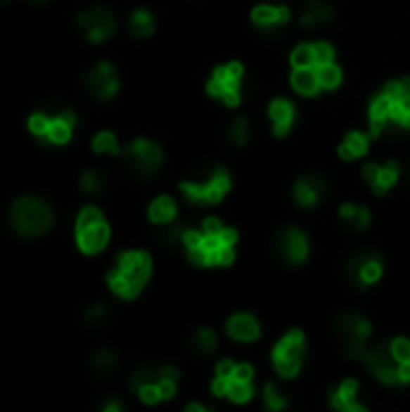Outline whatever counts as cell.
Returning <instances> with one entry per match:
<instances>
[{
	"label": "cell",
	"mask_w": 410,
	"mask_h": 412,
	"mask_svg": "<svg viewBox=\"0 0 410 412\" xmlns=\"http://www.w3.org/2000/svg\"><path fill=\"white\" fill-rule=\"evenodd\" d=\"M150 263L148 253L143 251H128L119 258V268L109 273V287L114 295H119L123 299H133L140 295L143 285L150 278Z\"/></svg>",
	"instance_id": "cell-1"
},
{
	"label": "cell",
	"mask_w": 410,
	"mask_h": 412,
	"mask_svg": "<svg viewBox=\"0 0 410 412\" xmlns=\"http://www.w3.org/2000/svg\"><path fill=\"white\" fill-rule=\"evenodd\" d=\"M10 222L22 236H41L51 229L53 212L51 207L39 198H20L10 210Z\"/></svg>",
	"instance_id": "cell-2"
},
{
	"label": "cell",
	"mask_w": 410,
	"mask_h": 412,
	"mask_svg": "<svg viewBox=\"0 0 410 412\" xmlns=\"http://www.w3.org/2000/svg\"><path fill=\"white\" fill-rule=\"evenodd\" d=\"M77 246L82 253H99L109 244V227L97 207H85L77 217Z\"/></svg>",
	"instance_id": "cell-3"
},
{
	"label": "cell",
	"mask_w": 410,
	"mask_h": 412,
	"mask_svg": "<svg viewBox=\"0 0 410 412\" xmlns=\"http://www.w3.org/2000/svg\"><path fill=\"white\" fill-rule=\"evenodd\" d=\"M338 328V335L342 340V347H345L347 357L362 359L364 352H367V340L369 333H372V326H369L367 318H362L359 314H342L335 323Z\"/></svg>",
	"instance_id": "cell-4"
},
{
	"label": "cell",
	"mask_w": 410,
	"mask_h": 412,
	"mask_svg": "<svg viewBox=\"0 0 410 412\" xmlns=\"http://www.w3.org/2000/svg\"><path fill=\"white\" fill-rule=\"evenodd\" d=\"M181 191L191 202H200V205L220 202L229 191V174L224 169H215L207 176V181H186L181 184Z\"/></svg>",
	"instance_id": "cell-5"
},
{
	"label": "cell",
	"mask_w": 410,
	"mask_h": 412,
	"mask_svg": "<svg viewBox=\"0 0 410 412\" xmlns=\"http://www.w3.org/2000/svg\"><path fill=\"white\" fill-rule=\"evenodd\" d=\"M302 354H305V335L300 330H290L283 340L278 342L273 352V362L278 374L283 376H295L300 371Z\"/></svg>",
	"instance_id": "cell-6"
},
{
	"label": "cell",
	"mask_w": 410,
	"mask_h": 412,
	"mask_svg": "<svg viewBox=\"0 0 410 412\" xmlns=\"http://www.w3.org/2000/svg\"><path fill=\"white\" fill-rule=\"evenodd\" d=\"M126 165L136 176L145 179L162 165V150L157 148L153 140H136L126 150Z\"/></svg>",
	"instance_id": "cell-7"
},
{
	"label": "cell",
	"mask_w": 410,
	"mask_h": 412,
	"mask_svg": "<svg viewBox=\"0 0 410 412\" xmlns=\"http://www.w3.org/2000/svg\"><path fill=\"white\" fill-rule=\"evenodd\" d=\"M77 27L85 32V37L92 44H102L116 30V17L106 8H92L87 13L77 15Z\"/></svg>",
	"instance_id": "cell-8"
},
{
	"label": "cell",
	"mask_w": 410,
	"mask_h": 412,
	"mask_svg": "<svg viewBox=\"0 0 410 412\" xmlns=\"http://www.w3.org/2000/svg\"><path fill=\"white\" fill-rule=\"evenodd\" d=\"M364 364L376 374V379L384 383H401L398 381V362L393 357V352H389L386 345H376L372 349L364 352Z\"/></svg>",
	"instance_id": "cell-9"
},
{
	"label": "cell",
	"mask_w": 410,
	"mask_h": 412,
	"mask_svg": "<svg viewBox=\"0 0 410 412\" xmlns=\"http://www.w3.org/2000/svg\"><path fill=\"white\" fill-rule=\"evenodd\" d=\"M85 84L94 97L104 99V101L114 97L116 89H119V80H116V72H114V67H111V63L94 65L85 75Z\"/></svg>",
	"instance_id": "cell-10"
},
{
	"label": "cell",
	"mask_w": 410,
	"mask_h": 412,
	"mask_svg": "<svg viewBox=\"0 0 410 412\" xmlns=\"http://www.w3.org/2000/svg\"><path fill=\"white\" fill-rule=\"evenodd\" d=\"M275 246H278V253L288 263H302L307 258V253H309L307 236L302 234L300 229H285L283 234L278 236Z\"/></svg>",
	"instance_id": "cell-11"
},
{
	"label": "cell",
	"mask_w": 410,
	"mask_h": 412,
	"mask_svg": "<svg viewBox=\"0 0 410 412\" xmlns=\"http://www.w3.org/2000/svg\"><path fill=\"white\" fill-rule=\"evenodd\" d=\"M347 270H350L352 280L357 282V287H367V285H374L381 278V261L379 256H369V253L352 256Z\"/></svg>",
	"instance_id": "cell-12"
},
{
	"label": "cell",
	"mask_w": 410,
	"mask_h": 412,
	"mask_svg": "<svg viewBox=\"0 0 410 412\" xmlns=\"http://www.w3.org/2000/svg\"><path fill=\"white\" fill-rule=\"evenodd\" d=\"M326 191H328V186H326V181L321 176H307V179H300V181H297L295 198H297L300 205L312 207L323 198Z\"/></svg>",
	"instance_id": "cell-13"
},
{
	"label": "cell",
	"mask_w": 410,
	"mask_h": 412,
	"mask_svg": "<svg viewBox=\"0 0 410 412\" xmlns=\"http://www.w3.org/2000/svg\"><path fill=\"white\" fill-rule=\"evenodd\" d=\"M72 126H75V114L72 111H58L56 116H51L49 121V131H46V143H56L63 145L70 140L72 135Z\"/></svg>",
	"instance_id": "cell-14"
},
{
	"label": "cell",
	"mask_w": 410,
	"mask_h": 412,
	"mask_svg": "<svg viewBox=\"0 0 410 412\" xmlns=\"http://www.w3.org/2000/svg\"><path fill=\"white\" fill-rule=\"evenodd\" d=\"M268 114H271V121H273V133L278 138L290 133L292 121H295V106L288 99H275L271 109H268Z\"/></svg>",
	"instance_id": "cell-15"
},
{
	"label": "cell",
	"mask_w": 410,
	"mask_h": 412,
	"mask_svg": "<svg viewBox=\"0 0 410 412\" xmlns=\"http://www.w3.org/2000/svg\"><path fill=\"white\" fill-rule=\"evenodd\" d=\"M227 333L234 337V340L251 342V340H256L258 337L261 328H258V321L254 318V316L237 314V316H232V318L227 321Z\"/></svg>",
	"instance_id": "cell-16"
},
{
	"label": "cell",
	"mask_w": 410,
	"mask_h": 412,
	"mask_svg": "<svg viewBox=\"0 0 410 412\" xmlns=\"http://www.w3.org/2000/svg\"><path fill=\"white\" fill-rule=\"evenodd\" d=\"M251 17H254V22L261 30H271V27H280L290 20V10L283 8V5H278V8H273V5H258Z\"/></svg>",
	"instance_id": "cell-17"
},
{
	"label": "cell",
	"mask_w": 410,
	"mask_h": 412,
	"mask_svg": "<svg viewBox=\"0 0 410 412\" xmlns=\"http://www.w3.org/2000/svg\"><path fill=\"white\" fill-rule=\"evenodd\" d=\"M333 17V8L326 0H307L305 10H302V25L314 27V25H326Z\"/></svg>",
	"instance_id": "cell-18"
},
{
	"label": "cell",
	"mask_w": 410,
	"mask_h": 412,
	"mask_svg": "<svg viewBox=\"0 0 410 412\" xmlns=\"http://www.w3.org/2000/svg\"><path fill=\"white\" fill-rule=\"evenodd\" d=\"M292 87L300 94H305V97L316 94L321 89L316 67H295V72H292Z\"/></svg>",
	"instance_id": "cell-19"
},
{
	"label": "cell",
	"mask_w": 410,
	"mask_h": 412,
	"mask_svg": "<svg viewBox=\"0 0 410 412\" xmlns=\"http://www.w3.org/2000/svg\"><path fill=\"white\" fill-rule=\"evenodd\" d=\"M355 396H357V381L347 379L340 383V388L335 391V396L331 398V405H333L335 410H350V412H364L362 405L355 403Z\"/></svg>",
	"instance_id": "cell-20"
},
{
	"label": "cell",
	"mask_w": 410,
	"mask_h": 412,
	"mask_svg": "<svg viewBox=\"0 0 410 412\" xmlns=\"http://www.w3.org/2000/svg\"><path fill=\"white\" fill-rule=\"evenodd\" d=\"M119 366V357H116L114 349H97V352L89 357V369L97 376H109Z\"/></svg>",
	"instance_id": "cell-21"
},
{
	"label": "cell",
	"mask_w": 410,
	"mask_h": 412,
	"mask_svg": "<svg viewBox=\"0 0 410 412\" xmlns=\"http://www.w3.org/2000/svg\"><path fill=\"white\" fill-rule=\"evenodd\" d=\"M398 174H401V169H398L396 162H389L386 167H379V172H376V179L372 181L374 193L376 195H384L386 191H389L391 186L398 181Z\"/></svg>",
	"instance_id": "cell-22"
},
{
	"label": "cell",
	"mask_w": 410,
	"mask_h": 412,
	"mask_svg": "<svg viewBox=\"0 0 410 412\" xmlns=\"http://www.w3.org/2000/svg\"><path fill=\"white\" fill-rule=\"evenodd\" d=\"M174 217H177V205H174V200L169 195H162V198H157L153 205H150V219H153V222L169 224Z\"/></svg>",
	"instance_id": "cell-23"
},
{
	"label": "cell",
	"mask_w": 410,
	"mask_h": 412,
	"mask_svg": "<svg viewBox=\"0 0 410 412\" xmlns=\"http://www.w3.org/2000/svg\"><path fill=\"white\" fill-rule=\"evenodd\" d=\"M131 32L136 34V37H150V34L155 32L153 15H150L148 10H136V13L131 15Z\"/></svg>",
	"instance_id": "cell-24"
},
{
	"label": "cell",
	"mask_w": 410,
	"mask_h": 412,
	"mask_svg": "<svg viewBox=\"0 0 410 412\" xmlns=\"http://www.w3.org/2000/svg\"><path fill=\"white\" fill-rule=\"evenodd\" d=\"M389 121H393L396 126H401V128H410V97L393 101Z\"/></svg>",
	"instance_id": "cell-25"
},
{
	"label": "cell",
	"mask_w": 410,
	"mask_h": 412,
	"mask_svg": "<svg viewBox=\"0 0 410 412\" xmlns=\"http://www.w3.org/2000/svg\"><path fill=\"white\" fill-rule=\"evenodd\" d=\"M82 191L89 195H99L106 191V176L102 172H97V169H92V172H87L85 176H82Z\"/></svg>",
	"instance_id": "cell-26"
},
{
	"label": "cell",
	"mask_w": 410,
	"mask_h": 412,
	"mask_svg": "<svg viewBox=\"0 0 410 412\" xmlns=\"http://www.w3.org/2000/svg\"><path fill=\"white\" fill-rule=\"evenodd\" d=\"M92 148H94V152H99V155H119V143H116V135L109 133V131L99 133L97 138H94Z\"/></svg>",
	"instance_id": "cell-27"
},
{
	"label": "cell",
	"mask_w": 410,
	"mask_h": 412,
	"mask_svg": "<svg viewBox=\"0 0 410 412\" xmlns=\"http://www.w3.org/2000/svg\"><path fill=\"white\" fill-rule=\"evenodd\" d=\"M316 72H319V82H321V87L333 89V87H338V84H340V70H338V65H333V63L319 65Z\"/></svg>",
	"instance_id": "cell-28"
},
{
	"label": "cell",
	"mask_w": 410,
	"mask_h": 412,
	"mask_svg": "<svg viewBox=\"0 0 410 412\" xmlns=\"http://www.w3.org/2000/svg\"><path fill=\"white\" fill-rule=\"evenodd\" d=\"M251 383L249 381H237V379H232L229 381V391H227V396L234 400V403H246V400L251 398Z\"/></svg>",
	"instance_id": "cell-29"
},
{
	"label": "cell",
	"mask_w": 410,
	"mask_h": 412,
	"mask_svg": "<svg viewBox=\"0 0 410 412\" xmlns=\"http://www.w3.org/2000/svg\"><path fill=\"white\" fill-rule=\"evenodd\" d=\"M292 65L295 67H314L316 65V58H314V46H297L295 53H292Z\"/></svg>",
	"instance_id": "cell-30"
},
{
	"label": "cell",
	"mask_w": 410,
	"mask_h": 412,
	"mask_svg": "<svg viewBox=\"0 0 410 412\" xmlns=\"http://www.w3.org/2000/svg\"><path fill=\"white\" fill-rule=\"evenodd\" d=\"M49 121H51V116L44 114V111H37V114H32V116H30V131H32V135H37L39 140L46 138Z\"/></svg>",
	"instance_id": "cell-31"
},
{
	"label": "cell",
	"mask_w": 410,
	"mask_h": 412,
	"mask_svg": "<svg viewBox=\"0 0 410 412\" xmlns=\"http://www.w3.org/2000/svg\"><path fill=\"white\" fill-rule=\"evenodd\" d=\"M227 135L234 145H244L246 138H249V123H246V118H237V121L229 126Z\"/></svg>",
	"instance_id": "cell-32"
},
{
	"label": "cell",
	"mask_w": 410,
	"mask_h": 412,
	"mask_svg": "<svg viewBox=\"0 0 410 412\" xmlns=\"http://www.w3.org/2000/svg\"><path fill=\"white\" fill-rule=\"evenodd\" d=\"M345 145L352 150V155L355 157H362L364 152L369 150V140H367V135H362V133H347Z\"/></svg>",
	"instance_id": "cell-33"
},
{
	"label": "cell",
	"mask_w": 410,
	"mask_h": 412,
	"mask_svg": "<svg viewBox=\"0 0 410 412\" xmlns=\"http://www.w3.org/2000/svg\"><path fill=\"white\" fill-rule=\"evenodd\" d=\"M193 345H196V349H200V352H212L215 345H217L215 333L207 330V328L198 330V333H196V337H193Z\"/></svg>",
	"instance_id": "cell-34"
},
{
	"label": "cell",
	"mask_w": 410,
	"mask_h": 412,
	"mask_svg": "<svg viewBox=\"0 0 410 412\" xmlns=\"http://www.w3.org/2000/svg\"><path fill=\"white\" fill-rule=\"evenodd\" d=\"M384 92L389 94L393 101H398V99H403V97H410V77H403V80L389 82V84H386Z\"/></svg>",
	"instance_id": "cell-35"
},
{
	"label": "cell",
	"mask_w": 410,
	"mask_h": 412,
	"mask_svg": "<svg viewBox=\"0 0 410 412\" xmlns=\"http://www.w3.org/2000/svg\"><path fill=\"white\" fill-rule=\"evenodd\" d=\"M234 263V246L220 244L215 251H210V265H229Z\"/></svg>",
	"instance_id": "cell-36"
},
{
	"label": "cell",
	"mask_w": 410,
	"mask_h": 412,
	"mask_svg": "<svg viewBox=\"0 0 410 412\" xmlns=\"http://www.w3.org/2000/svg\"><path fill=\"white\" fill-rule=\"evenodd\" d=\"M333 46L331 44H323V41H319V44H314V58H316V65H328V63H333Z\"/></svg>",
	"instance_id": "cell-37"
},
{
	"label": "cell",
	"mask_w": 410,
	"mask_h": 412,
	"mask_svg": "<svg viewBox=\"0 0 410 412\" xmlns=\"http://www.w3.org/2000/svg\"><path fill=\"white\" fill-rule=\"evenodd\" d=\"M285 405H288V400L280 396L278 388L268 383V386H266V408H268V410H273V412H278V410H283Z\"/></svg>",
	"instance_id": "cell-38"
},
{
	"label": "cell",
	"mask_w": 410,
	"mask_h": 412,
	"mask_svg": "<svg viewBox=\"0 0 410 412\" xmlns=\"http://www.w3.org/2000/svg\"><path fill=\"white\" fill-rule=\"evenodd\" d=\"M391 352L396 362H410V340L408 337H396L391 345Z\"/></svg>",
	"instance_id": "cell-39"
},
{
	"label": "cell",
	"mask_w": 410,
	"mask_h": 412,
	"mask_svg": "<svg viewBox=\"0 0 410 412\" xmlns=\"http://www.w3.org/2000/svg\"><path fill=\"white\" fill-rule=\"evenodd\" d=\"M106 316H109V311H106L104 304H92V307L85 311V321L89 326H99V323H104L106 321Z\"/></svg>",
	"instance_id": "cell-40"
},
{
	"label": "cell",
	"mask_w": 410,
	"mask_h": 412,
	"mask_svg": "<svg viewBox=\"0 0 410 412\" xmlns=\"http://www.w3.org/2000/svg\"><path fill=\"white\" fill-rule=\"evenodd\" d=\"M188 258H191V263H196V265H210V251H207L203 244L188 248Z\"/></svg>",
	"instance_id": "cell-41"
},
{
	"label": "cell",
	"mask_w": 410,
	"mask_h": 412,
	"mask_svg": "<svg viewBox=\"0 0 410 412\" xmlns=\"http://www.w3.org/2000/svg\"><path fill=\"white\" fill-rule=\"evenodd\" d=\"M203 236H205V234H200V231L184 229L181 241H184V244H186V248H193V246H200V244H203Z\"/></svg>",
	"instance_id": "cell-42"
},
{
	"label": "cell",
	"mask_w": 410,
	"mask_h": 412,
	"mask_svg": "<svg viewBox=\"0 0 410 412\" xmlns=\"http://www.w3.org/2000/svg\"><path fill=\"white\" fill-rule=\"evenodd\" d=\"M229 381H232V379H224V376H217V379L212 381V393H215V396H227Z\"/></svg>",
	"instance_id": "cell-43"
},
{
	"label": "cell",
	"mask_w": 410,
	"mask_h": 412,
	"mask_svg": "<svg viewBox=\"0 0 410 412\" xmlns=\"http://www.w3.org/2000/svg\"><path fill=\"white\" fill-rule=\"evenodd\" d=\"M251 376H254V369H251L249 364H237V369H234V379L237 381H251Z\"/></svg>",
	"instance_id": "cell-44"
},
{
	"label": "cell",
	"mask_w": 410,
	"mask_h": 412,
	"mask_svg": "<svg viewBox=\"0 0 410 412\" xmlns=\"http://www.w3.org/2000/svg\"><path fill=\"white\" fill-rule=\"evenodd\" d=\"M220 231H222V224H220V219H215V217L205 219L203 234H212V236H220Z\"/></svg>",
	"instance_id": "cell-45"
},
{
	"label": "cell",
	"mask_w": 410,
	"mask_h": 412,
	"mask_svg": "<svg viewBox=\"0 0 410 412\" xmlns=\"http://www.w3.org/2000/svg\"><path fill=\"white\" fill-rule=\"evenodd\" d=\"M352 222H355V227L357 229H364L369 224V210H364V207H359L357 210V214H355V219H352Z\"/></svg>",
	"instance_id": "cell-46"
},
{
	"label": "cell",
	"mask_w": 410,
	"mask_h": 412,
	"mask_svg": "<svg viewBox=\"0 0 410 412\" xmlns=\"http://www.w3.org/2000/svg\"><path fill=\"white\" fill-rule=\"evenodd\" d=\"M234 369H237V364L234 362H222L217 366V374L224 376V379H234Z\"/></svg>",
	"instance_id": "cell-47"
},
{
	"label": "cell",
	"mask_w": 410,
	"mask_h": 412,
	"mask_svg": "<svg viewBox=\"0 0 410 412\" xmlns=\"http://www.w3.org/2000/svg\"><path fill=\"white\" fill-rule=\"evenodd\" d=\"M220 241H222V244H227V246H234V244H237V231H234V229H222L220 231Z\"/></svg>",
	"instance_id": "cell-48"
},
{
	"label": "cell",
	"mask_w": 410,
	"mask_h": 412,
	"mask_svg": "<svg viewBox=\"0 0 410 412\" xmlns=\"http://www.w3.org/2000/svg\"><path fill=\"white\" fill-rule=\"evenodd\" d=\"M398 381L410 383V362H398Z\"/></svg>",
	"instance_id": "cell-49"
},
{
	"label": "cell",
	"mask_w": 410,
	"mask_h": 412,
	"mask_svg": "<svg viewBox=\"0 0 410 412\" xmlns=\"http://www.w3.org/2000/svg\"><path fill=\"white\" fill-rule=\"evenodd\" d=\"M222 99H224V104L227 106H237L239 104V92L237 89H227V92L222 94Z\"/></svg>",
	"instance_id": "cell-50"
},
{
	"label": "cell",
	"mask_w": 410,
	"mask_h": 412,
	"mask_svg": "<svg viewBox=\"0 0 410 412\" xmlns=\"http://www.w3.org/2000/svg\"><path fill=\"white\" fill-rule=\"evenodd\" d=\"M355 214H357V207H352V205H342L340 207V217L347 219V222H352V219H355Z\"/></svg>",
	"instance_id": "cell-51"
},
{
	"label": "cell",
	"mask_w": 410,
	"mask_h": 412,
	"mask_svg": "<svg viewBox=\"0 0 410 412\" xmlns=\"http://www.w3.org/2000/svg\"><path fill=\"white\" fill-rule=\"evenodd\" d=\"M376 172H379V167H374V165H367V167H364V179H367V181L372 184L374 179H376Z\"/></svg>",
	"instance_id": "cell-52"
},
{
	"label": "cell",
	"mask_w": 410,
	"mask_h": 412,
	"mask_svg": "<svg viewBox=\"0 0 410 412\" xmlns=\"http://www.w3.org/2000/svg\"><path fill=\"white\" fill-rule=\"evenodd\" d=\"M338 155L342 157V160H355V155H352V150H350V148H347V145H345V143H342V145H340Z\"/></svg>",
	"instance_id": "cell-53"
},
{
	"label": "cell",
	"mask_w": 410,
	"mask_h": 412,
	"mask_svg": "<svg viewBox=\"0 0 410 412\" xmlns=\"http://www.w3.org/2000/svg\"><path fill=\"white\" fill-rule=\"evenodd\" d=\"M104 410H106V412H119V410H121V405H119V403H106V405H104Z\"/></svg>",
	"instance_id": "cell-54"
},
{
	"label": "cell",
	"mask_w": 410,
	"mask_h": 412,
	"mask_svg": "<svg viewBox=\"0 0 410 412\" xmlns=\"http://www.w3.org/2000/svg\"><path fill=\"white\" fill-rule=\"evenodd\" d=\"M203 410H205L203 405H196V403H193V405H188V412H203Z\"/></svg>",
	"instance_id": "cell-55"
},
{
	"label": "cell",
	"mask_w": 410,
	"mask_h": 412,
	"mask_svg": "<svg viewBox=\"0 0 410 412\" xmlns=\"http://www.w3.org/2000/svg\"><path fill=\"white\" fill-rule=\"evenodd\" d=\"M0 3H3V0H0Z\"/></svg>",
	"instance_id": "cell-56"
}]
</instances>
